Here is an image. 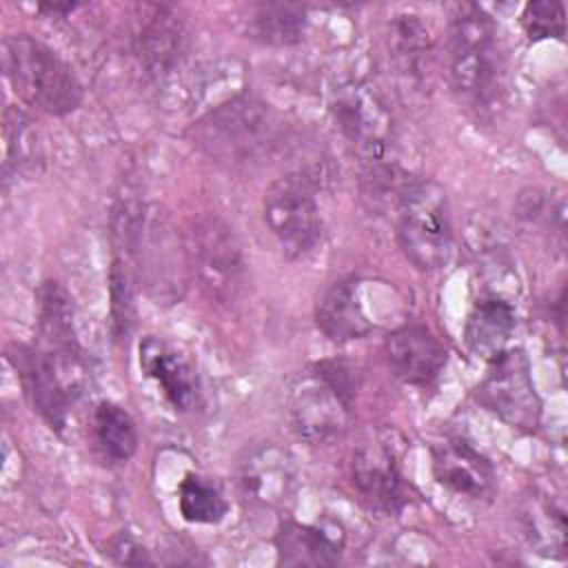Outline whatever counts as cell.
Segmentation results:
<instances>
[{"label":"cell","instance_id":"cell-27","mask_svg":"<svg viewBox=\"0 0 568 568\" xmlns=\"http://www.w3.org/2000/svg\"><path fill=\"white\" fill-rule=\"evenodd\" d=\"M524 31L530 40H564L566 36V11L561 2L550 0H535L524 7L521 13Z\"/></svg>","mask_w":568,"mask_h":568},{"label":"cell","instance_id":"cell-26","mask_svg":"<svg viewBox=\"0 0 568 568\" xmlns=\"http://www.w3.org/2000/svg\"><path fill=\"white\" fill-rule=\"evenodd\" d=\"M180 515L189 524H217L229 513V501L217 484L189 473L178 488Z\"/></svg>","mask_w":568,"mask_h":568},{"label":"cell","instance_id":"cell-28","mask_svg":"<svg viewBox=\"0 0 568 568\" xmlns=\"http://www.w3.org/2000/svg\"><path fill=\"white\" fill-rule=\"evenodd\" d=\"M109 284H111V320H113V331L118 337H126L135 324V306H133V293L129 284L126 268L122 262L115 257L111 273H109Z\"/></svg>","mask_w":568,"mask_h":568},{"label":"cell","instance_id":"cell-3","mask_svg":"<svg viewBox=\"0 0 568 568\" xmlns=\"http://www.w3.org/2000/svg\"><path fill=\"white\" fill-rule=\"evenodd\" d=\"M189 275L202 295L222 308H235L248 286V268L233 226L217 213H200L184 229Z\"/></svg>","mask_w":568,"mask_h":568},{"label":"cell","instance_id":"cell-7","mask_svg":"<svg viewBox=\"0 0 568 568\" xmlns=\"http://www.w3.org/2000/svg\"><path fill=\"white\" fill-rule=\"evenodd\" d=\"M16 371L20 373L24 393L29 395L38 415L55 430L62 433L75 399L87 384V366L82 351H62L44 346H13L9 353Z\"/></svg>","mask_w":568,"mask_h":568},{"label":"cell","instance_id":"cell-29","mask_svg":"<svg viewBox=\"0 0 568 568\" xmlns=\"http://www.w3.org/2000/svg\"><path fill=\"white\" fill-rule=\"evenodd\" d=\"M106 552L115 564H124V566L153 564L146 550L129 532H118L115 537H111L106 544Z\"/></svg>","mask_w":568,"mask_h":568},{"label":"cell","instance_id":"cell-22","mask_svg":"<svg viewBox=\"0 0 568 568\" xmlns=\"http://www.w3.org/2000/svg\"><path fill=\"white\" fill-rule=\"evenodd\" d=\"M4 133V175L38 173L44 162L40 133L33 120L18 106H7L2 118Z\"/></svg>","mask_w":568,"mask_h":568},{"label":"cell","instance_id":"cell-21","mask_svg":"<svg viewBox=\"0 0 568 568\" xmlns=\"http://www.w3.org/2000/svg\"><path fill=\"white\" fill-rule=\"evenodd\" d=\"M38 335L44 348L78 351L73 304L58 282H44L38 288Z\"/></svg>","mask_w":568,"mask_h":568},{"label":"cell","instance_id":"cell-20","mask_svg":"<svg viewBox=\"0 0 568 568\" xmlns=\"http://www.w3.org/2000/svg\"><path fill=\"white\" fill-rule=\"evenodd\" d=\"M317 326L333 342L359 339L371 331V322L357 297V280L344 277L331 284L317 302Z\"/></svg>","mask_w":568,"mask_h":568},{"label":"cell","instance_id":"cell-2","mask_svg":"<svg viewBox=\"0 0 568 568\" xmlns=\"http://www.w3.org/2000/svg\"><path fill=\"white\" fill-rule=\"evenodd\" d=\"M2 71L11 91L29 106L49 113H73L84 98L75 71L44 42L16 33L2 40Z\"/></svg>","mask_w":568,"mask_h":568},{"label":"cell","instance_id":"cell-9","mask_svg":"<svg viewBox=\"0 0 568 568\" xmlns=\"http://www.w3.org/2000/svg\"><path fill=\"white\" fill-rule=\"evenodd\" d=\"M331 113L344 138L373 169L388 166L395 129L393 115L375 87L362 80L339 82L331 93Z\"/></svg>","mask_w":568,"mask_h":568},{"label":"cell","instance_id":"cell-17","mask_svg":"<svg viewBox=\"0 0 568 568\" xmlns=\"http://www.w3.org/2000/svg\"><path fill=\"white\" fill-rule=\"evenodd\" d=\"M433 473L442 486L464 497L493 493V468L473 446L462 439H444L433 446Z\"/></svg>","mask_w":568,"mask_h":568},{"label":"cell","instance_id":"cell-18","mask_svg":"<svg viewBox=\"0 0 568 568\" xmlns=\"http://www.w3.org/2000/svg\"><path fill=\"white\" fill-rule=\"evenodd\" d=\"M342 546L344 532L324 526L284 521L275 535V548L284 566H333L339 561Z\"/></svg>","mask_w":568,"mask_h":568},{"label":"cell","instance_id":"cell-15","mask_svg":"<svg viewBox=\"0 0 568 568\" xmlns=\"http://www.w3.org/2000/svg\"><path fill=\"white\" fill-rule=\"evenodd\" d=\"M386 357L395 375L410 386H428L446 364L442 342L419 324L402 326L386 337Z\"/></svg>","mask_w":568,"mask_h":568},{"label":"cell","instance_id":"cell-13","mask_svg":"<svg viewBox=\"0 0 568 568\" xmlns=\"http://www.w3.org/2000/svg\"><path fill=\"white\" fill-rule=\"evenodd\" d=\"M138 33L135 49L144 69L162 78L180 62L186 49V29L180 13L169 4H142L138 7Z\"/></svg>","mask_w":568,"mask_h":568},{"label":"cell","instance_id":"cell-25","mask_svg":"<svg viewBox=\"0 0 568 568\" xmlns=\"http://www.w3.org/2000/svg\"><path fill=\"white\" fill-rule=\"evenodd\" d=\"M304 29L306 9L297 2H262L251 18V31L264 44H295L304 36Z\"/></svg>","mask_w":568,"mask_h":568},{"label":"cell","instance_id":"cell-10","mask_svg":"<svg viewBox=\"0 0 568 568\" xmlns=\"http://www.w3.org/2000/svg\"><path fill=\"white\" fill-rule=\"evenodd\" d=\"M264 220L288 257L313 253L324 235L320 206L304 175L277 178L266 189Z\"/></svg>","mask_w":568,"mask_h":568},{"label":"cell","instance_id":"cell-8","mask_svg":"<svg viewBox=\"0 0 568 568\" xmlns=\"http://www.w3.org/2000/svg\"><path fill=\"white\" fill-rule=\"evenodd\" d=\"M397 242L419 271H437L450 260L453 222L446 191L433 180H415L399 195Z\"/></svg>","mask_w":568,"mask_h":568},{"label":"cell","instance_id":"cell-6","mask_svg":"<svg viewBox=\"0 0 568 568\" xmlns=\"http://www.w3.org/2000/svg\"><path fill=\"white\" fill-rule=\"evenodd\" d=\"M195 140L215 162L248 166L273 149L275 120L268 104L251 95H237L195 124Z\"/></svg>","mask_w":568,"mask_h":568},{"label":"cell","instance_id":"cell-14","mask_svg":"<svg viewBox=\"0 0 568 568\" xmlns=\"http://www.w3.org/2000/svg\"><path fill=\"white\" fill-rule=\"evenodd\" d=\"M351 479L359 499L375 513L397 515L408 501L399 468L382 446H362L353 453Z\"/></svg>","mask_w":568,"mask_h":568},{"label":"cell","instance_id":"cell-19","mask_svg":"<svg viewBox=\"0 0 568 568\" xmlns=\"http://www.w3.org/2000/svg\"><path fill=\"white\" fill-rule=\"evenodd\" d=\"M515 324L517 315L510 302L501 297H484L468 313L464 342L475 357L493 362L508 348Z\"/></svg>","mask_w":568,"mask_h":568},{"label":"cell","instance_id":"cell-11","mask_svg":"<svg viewBox=\"0 0 568 568\" xmlns=\"http://www.w3.org/2000/svg\"><path fill=\"white\" fill-rule=\"evenodd\" d=\"M477 399L510 428L526 433L537 428L541 402L524 351L506 348L490 362V371L477 388Z\"/></svg>","mask_w":568,"mask_h":568},{"label":"cell","instance_id":"cell-23","mask_svg":"<svg viewBox=\"0 0 568 568\" xmlns=\"http://www.w3.org/2000/svg\"><path fill=\"white\" fill-rule=\"evenodd\" d=\"M93 444L109 464H124L138 450V430L131 415L113 404L100 402L93 410Z\"/></svg>","mask_w":568,"mask_h":568},{"label":"cell","instance_id":"cell-1","mask_svg":"<svg viewBox=\"0 0 568 568\" xmlns=\"http://www.w3.org/2000/svg\"><path fill=\"white\" fill-rule=\"evenodd\" d=\"M124 246L135 257L140 282L155 304H175L186 291L184 235L158 204H129L118 211Z\"/></svg>","mask_w":568,"mask_h":568},{"label":"cell","instance_id":"cell-4","mask_svg":"<svg viewBox=\"0 0 568 568\" xmlns=\"http://www.w3.org/2000/svg\"><path fill=\"white\" fill-rule=\"evenodd\" d=\"M450 78L455 89L475 104H488L499 95L504 58L493 18L473 2H462L450 16Z\"/></svg>","mask_w":568,"mask_h":568},{"label":"cell","instance_id":"cell-5","mask_svg":"<svg viewBox=\"0 0 568 568\" xmlns=\"http://www.w3.org/2000/svg\"><path fill=\"white\" fill-rule=\"evenodd\" d=\"M355 397L353 373L335 359H324L302 371L288 393V415L295 433L308 444L339 437Z\"/></svg>","mask_w":568,"mask_h":568},{"label":"cell","instance_id":"cell-12","mask_svg":"<svg viewBox=\"0 0 568 568\" xmlns=\"http://www.w3.org/2000/svg\"><path fill=\"white\" fill-rule=\"evenodd\" d=\"M237 484L253 506L277 510L295 497L297 468L293 457L277 444H255L240 457Z\"/></svg>","mask_w":568,"mask_h":568},{"label":"cell","instance_id":"cell-24","mask_svg":"<svg viewBox=\"0 0 568 568\" xmlns=\"http://www.w3.org/2000/svg\"><path fill=\"white\" fill-rule=\"evenodd\" d=\"M524 535L528 544L546 557L566 555V515L552 501L535 495L521 510Z\"/></svg>","mask_w":568,"mask_h":568},{"label":"cell","instance_id":"cell-30","mask_svg":"<svg viewBox=\"0 0 568 568\" xmlns=\"http://www.w3.org/2000/svg\"><path fill=\"white\" fill-rule=\"evenodd\" d=\"M78 4L75 2H42V4H38V9L40 11H47L49 16H62V13H71L73 9H75Z\"/></svg>","mask_w":568,"mask_h":568},{"label":"cell","instance_id":"cell-16","mask_svg":"<svg viewBox=\"0 0 568 568\" xmlns=\"http://www.w3.org/2000/svg\"><path fill=\"white\" fill-rule=\"evenodd\" d=\"M140 368L153 379L175 410H189L197 402V375L191 364L164 339L146 335L140 342Z\"/></svg>","mask_w":568,"mask_h":568}]
</instances>
